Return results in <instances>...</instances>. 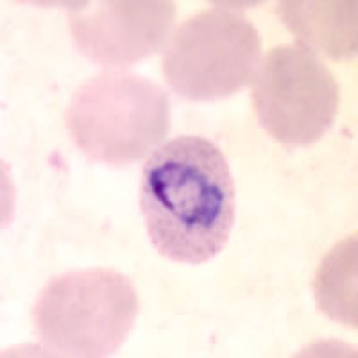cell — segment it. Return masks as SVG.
Returning a JSON list of instances; mask_svg holds the SVG:
<instances>
[{"label": "cell", "instance_id": "obj_1", "mask_svg": "<svg viewBox=\"0 0 358 358\" xmlns=\"http://www.w3.org/2000/svg\"><path fill=\"white\" fill-rule=\"evenodd\" d=\"M140 208L156 251L201 265L228 244L235 224V183L228 159L203 136H179L147 158Z\"/></svg>", "mask_w": 358, "mask_h": 358}, {"label": "cell", "instance_id": "obj_2", "mask_svg": "<svg viewBox=\"0 0 358 358\" xmlns=\"http://www.w3.org/2000/svg\"><path fill=\"white\" fill-rule=\"evenodd\" d=\"M169 122L167 94L126 70H106L83 83L65 113L79 151L111 167H126L149 155L169 133Z\"/></svg>", "mask_w": 358, "mask_h": 358}, {"label": "cell", "instance_id": "obj_3", "mask_svg": "<svg viewBox=\"0 0 358 358\" xmlns=\"http://www.w3.org/2000/svg\"><path fill=\"white\" fill-rule=\"evenodd\" d=\"M133 281L115 268H83L54 278L33 310L40 346L54 357L117 353L138 315Z\"/></svg>", "mask_w": 358, "mask_h": 358}, {"label": "cell", "instance_id": "obj_4", "mask_svg": "<svg viewBox=\"0 0 358 358\" xmlns=\"http://www.w3.org/2000/svg\"><path fill=\"white\" fill-rule=\"evenodd\" d=\"M260 62V34L242 13L206 9L171 34L162 70L176 95L203 102L241 92L255 79Z\"/></svg>", "mask_w": 358, "mask_h": 358}, {"label": "cell", "instance_id": "obj_5", "mask_svg": "<svg viewBox=\"0 0 358 358\" xmlns=\"http://www.w3.org/2000/svg\"><path fill=\"white\" fill-rule=\"evenodd\" d=\"M252 104L260 126L287 147H308L334 126L341 88L321 57L303 45L268 50L258 65Z\"/></svg>", "mask_w": 358, "mask_h": 358}, {"label": "cell", "instance_id": "obj_6", "mask_svg": "<svg viewBox=\"0 0 358 358\" xmlns=\"http://www.w3.org/2000/svg\"><path fill=\"white\" fill-rule=\"evenodd\" d=\"M174 22L167 0L81 2L69 11L76 49L104 66H129L167 47Z\"/></svg>", "mask_w": 358, "mask_h": 358}, {"label": "cell", "instance_id": "obj_7", "mask_svg": "<svg viewBox=\"0 0 358 358\" xmlns=\"http://www.w3.org/2000/svg\"><path fill=\"white\" fill-rule=\"evenodd\" d=\"M283 24L297 43L334 62L357 54V2L355 0H285L278 4Z\"/></svg>", "mask_w": 358, "mask_h": 358}, {"label": "cell", "instance_id": "obj_8", "mask_svg": "<svg viewBox=\"0 0 358 358\" xmlns=\"http://www.w3.org/2000/svg\"><path fill=\"white\" fill-rule=\"evenodd\" d=\"M313 292L328 317L357 328V235L338 242L322 258Z\"/></svg>", "mask_w": 358, "mask_h": 358}]
</instances>
